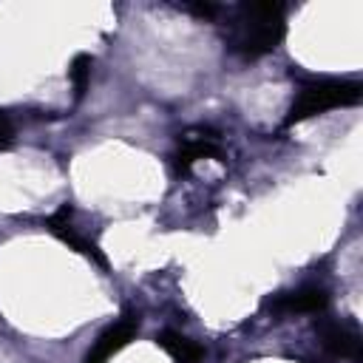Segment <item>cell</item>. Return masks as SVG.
<instances>
[{
    "instance_id": "6da1fadb",
    "label": "cell",
    "mask_w": 363,
    "mask_h": 363,
    "mask_svg": "<svg viewBox=\"0 0 363 363\" xmlns=\"http://www.w3.org/2000/svg\"><path fill=\"white\" fill-rule=\"evenodd\" d=\"M286 34L284 6L278 3H244L230 23V51L244 60H258L278 48Z\"/></svg>"
},
{
    "instance_id": "7a4b0ae2",
    "label": "cell",
    "mask_w": 363,
    "mask_h": 363,
    "mask_svg": "<svg viewBox=\"0 0 363 363\" xmlns=\"http://www.w3.org/2000/svg\"><path fill=\"white\" fill-rule=\"evenodd\" d=\"M360 96H363V85L354 79H309L301 85V91L286 113V125L303 122V119L318 116L332 108L357 105Z\"/></svg>"
},
{
    "instance_id": "3957f363",
    "label": "cell",
    "mask_w": 363,
    "mask_h": 363,
    "mask_svg": "<svg viewBox=\"0 0 363 363\" xmlns=\"http://www.w3.org/2000/svg\"><path fill=\"white\" fill-rule=\"evenodd\" d=\"M318 329V337L320 343L337 354V357H349V360H360L363 357V337H360V329L349 320H335V318H320L315 323Z\"/></svg>"
},
{
    "instance_id": "277c9868",
    "label": "cell",
    "mask_w": 363,
    "mask_h": 363,
    "mask_svg": "<svg viewBox=\"0 0 363 363\" xmlns=\"http://www.w3.org/2000/svg\"><path fill=\"white\" fill-rule=\"evenodd\" d=\"M136 332H139V315L128 312L122 320H116L113 326H108L96 337V343L91 346V352L85 354V363H108L122 346H128L136 337Z\"/></svg>"
},
{
    "instance_id": "5b68a950",
    "label": "cell",
    "mask_w": 363,
    "mask_h": 363,
    "mask_svg": "<svg viewBox=\"0 0 363 363\" xmlns=\"http://www.w3.org/2000/svg\"><path fill=\"white\" fill-rule=\"evenodd\" d=\"M45 227H48L60 241H65L71 250H77L79 255H85L88 261H94V264H99V267H108V258L99 252V247L74 230V224H71V207H68V204H62V207L45 221Z\"/></svg>"
},
{
    "instance_id": "8992f818",
    "label": "cell",
    "mask_w": 363,
    "mask_h": 363,
    "mask_svg": "<svg viewBox=\"0 0 363 363\" xmlns=\"http://www.w3.org/2000/svg\"><path fill=\"white\" fill-rule=\"evenodd\" d=\"M207 156H221V145H218V136L213 130H190L182 136V145L173 156L176 162V173H187L193 167V162L199 159H207Z\"/></svg>"
},
{
    "instance_id": "52a82bcc",
    "label": "cell",
    "mask_w": 363,
    "mask_h": 363,
    "mask_svg": "<svg viewBox=\"0 0 363 363\" xmlns=\"http://www.w3.org/2000/svg\"><path fill=\"white\" fill-rule=\"evenodd\" d=\"M326 303H329L326 289L323 286H315V284L298 286L292 292H281V295H275L269 301V306L275 312H289V315L292 312H320V309H326Z\"/></svg>"
},
{
    "instance_id": "ba28073f",
    "label": "cell",
    "mask_w": 363,
    "mask_h": 363,
    "mask_svg": "<svg viewBox=\"0 0 363 363\" xmlns=\"http://www.w3.org/2000/svg\"><path fill=\"white\" fill-rule=\"evenodd\" d=\"M156 343L173 357V363H199L201 357H204V349L196 343V340H190L187 335H179V332H162L159 337H156Z\"/></svg>"
},
{
    "instance_id": "9c48e42d",
    "label": "cell",
    "mask_w": 363,
    "mask_h": 363,
    "mask_svg": "<svg viewBox=\"0 0 363 363\" xmlns=\"http://www.w3.org/2000/svg\"><path fill=\"white\" fill-rule=\"evenodd\" d=\"M68 79H71L74 94H77V99H79V96L85 94V88H88V79H91V57H88V54H77V57L71 60Z\"/></svg>"
},
{
    "instance_id": "30bf717a",
    "label": "cell",
    "mask_w": 363,
    "mask_h": 363,
    "mask_svg": "<svg viewBox=\"0 0 363 363\" xmlns=\"http://www.w3.org/2000/svg\"><path fill=\"white\" fill-rule=\"evenodd\" d=\"M11 139H14V130H11V122H9V116L0 111V150H6L9 145H11Z\"/></svg>"
}]
</instances>
